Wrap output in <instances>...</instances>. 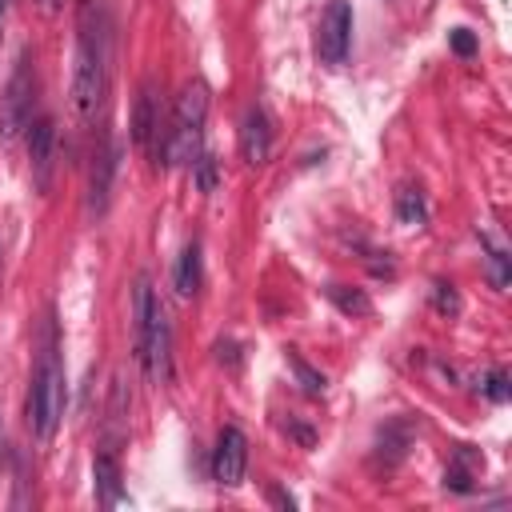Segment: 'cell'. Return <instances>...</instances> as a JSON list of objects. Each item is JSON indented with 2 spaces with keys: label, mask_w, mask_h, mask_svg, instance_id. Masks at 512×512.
Instances as JSON below:
<instances>
[{
  "label": "cell",
  "mask_w": 512,
  "mask_h": 512,
  "mask_svg": "<svg viewBox=\"0 0 512 512\" xmlns=\"http://www.w3.org/2000/svg\"><path fill=\"white\" fill-rule=\"evenodd\" d=\"M108 84V12L100 0H80L76 12V68H72V108L92 120Z\"/></svg>",
  "instance_id": "obj_1"
},
{
  "label": "cell",
  "mask_w": 512,
  "mask_h": 512,
  "mask_svg": "<svg viewBox=\"0 0 512 512\" xmlns=\"http://www.w3.org/2000/svg\"><path fill=\"white\" fill-rule=\"evenodd\" d=\"M28 432L48 444L64 420V360H60V340H56V320L52 312L40 320L36 336V364H32V384H28V408H24Z\"/></svg>",
  "instance_id": "obj_2"
},
{
  "label": "cell",
  "mask_w": 512,
  "mask_h": 512,
  "mask_svg": "<svg viewBox=\"0 0 512 512\" xmlns=\"http://www.w3.org/2000/svg\"><path fill=\"white\" fill-rule=\"evenodd\" d=\"M136 356L156 384L172 376V328L148 276L136 280Z\"/></svg>",
  "instance_id": "obj_3"
},
{
  "label": "cell",
  "mask_w": 512,
  "mask_h": 512,
  "mask_svg": "<svg viewBox=\"0 0 512 512\" xmlns=\"http://www.w3.org/2000/svg\"><path fill=\"white\" fill-rule=\"evenodd\" d=\"M204 120H208V88L200 80H188L184 92L176 96L172 108V124L156 148V156L164 164H192L200 156V140H204Z\"/></svg>",
  "instance_id": "obj_4"
},
{
  "label": "cell",
  "mask_w": 512,
  "mask_h": 512,
  "mask_svg": "<svg viewBox=\"0 0 512 512\" xmlns=\"http://www.w3.org/2000/svg\"><path fill=\"white\" fill-rule=\"evenodd\" d=\"M32 104H36V68H32V56L20 52L4 84V96H0V140L4 144H12L32 124Z\"/></svg>",
  "instance_id": "obj_5"
},
{
  "label": "cell",
  "mask_w": 512,
  "mask_h": 512,
  "mask_svg": "<svg viewBox=\"0 0 512 512\" xmlns=\"http://www.w3.org/2000/svg\"><path fill=\"white\" fill-rule=\"evenodd\" d=\"M352 48V4L348 0H332L320 16V32H316V52L324 64H344Z\"/></svg>",
  "instance_id": "obj_6"
},
{
  "label": "cell",
  "mask_w": 512,
  "mask_h": 512,
  "mask_svg": "<svg viewBox=\"0 0 512 512\" xmlns=\"http://www.w3.org/2000/svg\"><path fill=\"white\" fill-rule=\"evenodd\" d=\"M244 468H248V440L240 428H220L216 436V448H212V480L224 484V488H236L244 480Z\"/></svg>",
  "instance_id": "obj_7"
},
{
  "label": "cell",
  "mask_w": 512,
  "mask_h": 512,
  "mask_svg": "<svg viewBox=\"0 0 512 512\" xmlns=\"http://www.w3.org/2000/svg\"><path fill=\"white\" fill-rule=\"evenodd\" d=\"M160 140H164V136H160V112H156V88H152V84H140V92H136V104H132V144L156 156V148H160Z\"/></svg>",
  "instance_id": "obj_8"
},
{
  "label": "cell",
  "mask_w": 512,
  "mask_h": 512,
  "mask_svg": "<svg viewBox=\"0 0 512 512\" xmlns=\"http://www.w3.org/2000/svg\"><path fill=\"white\" fill-rule=\"evenodd\" d=\"M52 152H56V124H52V116H36V120L28 124V164H32L36 188H48Z\"/></svg>",
  "instance_id": "obj_9"
},
{
  "label": "cell",
  "mask_w": 512,
  "mask_h": 512,
  "mask_svg": "<svg viewBox=\"0 0 512 512\" xmlns=\"http://www.w3.org/2000/svg\"><path fill=\"white\" fill-rule=\"evenodd\" d=\"M240 156L252 168H260L272 156V128H268L264 108H248L244 120H240Z\"/></svg>",
  "instance_id": "obj_10"
},
{
  "label": "cell",
  "mask_w": 512,
  "mask_h": 512,
  "mask_svg": "<svg viewBox=\"0 0 512 512\" xmlns=\"http://www.w3.org/2000/svg\"><path fill=\"white\" fill-rule=\"evenodd\" d=\"M112 172H116V152L108 144H100L96 164H92V180H88V212H104L108 208V188H112Z\"/></svg>",
  "instance_id": "obj_11"
},
{
  "label": "cell",
  "mask_w": 512,
  "mask_h": 512,
  "mask_svg": "<svg viewBox=\"0 0 512 512\" xmlns=\"http://www.w3.org/2000/svg\"><path fill=\"white\" fill-rule=\"evenodd\" d=\"M200 280H204V268H200V244H184L180 260H176V272H172V288L180 300H192L200 292Z\"/></svg>",
  "instance_id": "obj_12"
},
{
  "label": "cell",
  "mask_w": 512,
  "mask_h": 512,
  "mask_svg": "<svg viewBox=\"0 0 512 512\" xmlns=\"http://www.w3.org/2000/svg\"><path fill=\"white\" fill-rule=\"evenodd\" d=\"M92 476H96V496H100L104 508H112V504L124 500V484H120V464H116V456L100 452V456L92 460Z\"/></svg>",
  "instance_id": "obj_13"
},
{
  "label": "cell",
  "mask_w": 512,
  "mask_h": 512,
  "mask_svg": "<svg viewBox=\"0 0 512 512\" xmlns=\"http://www.w3.org/2000/svg\"><path fill=\"white\" fill-rule=\"evenodd\" d=\"M328 292V300L344 312V316H368L372 312V300L360 292V288H348V284H328L324 288Z\"/></svg>",
  "instance_id": "obj_14"
},
{
  "label": "cell",
  "mask_w": 512,
  "mask_h": 512,
  "mask_svg": "<svg viewBox=\"0 0 512 512\" xmlns=\"http://www.w3.org/2000/svg\"><path fill=\"white\" fill-rule=\"evenodd\" d=\"M396 220L408 224V228H420L428 220V208H424V192L420 188H404L396 196Z\"/></svg>",
  "instance_id": "obj_15"
},
{
  "label": "cell",
  "mask_w": 512,
  "mask_h": 512,
  "mask_svg": "<svg viewBox=\"0 0 512 512\" xmlns=\"http://www.w3.org/2000/svg\"><path fill=\"white\" fill-rule=\"evenodd\" d=\"M484 264H488L492 288H508V280H512V256L500 244H492L488 236H484Z\"/></svg>",
  "instance_id": "obj_16"
},
{
  "label": "cell",
  "mask_w": 512,
  "mask_h": 512,
  "mask_svg": "<svg viewBox=\"0 0 512 512\" xmlns=\"http://www.w3.org/2000/svg\"><path fill=\"white\" fill-rule=\"evenodd\" d=\"M444 488H452V492H472V456L460 448L456 452V460L444 468Z\"/></svg>",
  "instance_id": "obj_17"
},
{
  "label": "cell",
  "mask_w": 512,
  "mask_h": 512,
  "mask_svg": "<svg viewBox=\"0 0 512 512\" xmlns=\"http://www.w3.org/2000/svg\"><path fill=\"white\" fill-rule=\"evenodd\" d=\"M288 364H292V372H296V380H300V388H304L308 396H324V388H328L324 372H316L312 364H304L296 352H288Z\"/></svg>",
  "instance_id": "obj_18"
},
{
  "label": "cell",
  "mask_w": 512,
  "mask_h": 512,
  "mask_svg": "<svg viewBox=\"0 0 512 512\" xmlns=\"http://www.w3.org/2000/svg\"><path fill=\"white\" fill-rule=\"evenodd\" d=\"M192 176H196V188H200L204 196H212V192L220 188V164H216L212 156H204V152L192 160Z\"/></svg>",
  "instance_id": "obj_19"
},
{
  "label": "cell",
  "mask_w": 512,
  "mask_h": 512,
  "mask_svg": "<svg viewBox=\"0 0 512 512\" xmlns=\"http://www.w3.org/2000/svg\"><path fill=\"white\" fill-rule=\"evenodd\" d=\"M480 392H484L488 400H496V404H504V400H508V376H504L500 368H492V372H484V380H480Z\"/></svg>",
  "instance_id": "obj_20"
},
{
  "label": "cell",
  "mask_w": 512,
  "mask_h": 512,
  "mask_svg": "<svg viewBox=\"0 0 512 512\" xmlns=\"http://www.w3.org/2000/svg\"><path fill=\"white\" fill-rule=\"evenodd\" d=\"M432 304H436V312H444V316H456V312H460V296H456V288L444 284V280L432 288Z\"/></svg>",
  "instance_id": "obj_21"
},
{
  "label": "cell",
  "mask_w": 512,
  "mask_h": 512,
  "mask_svg": "<svg viewBox=\"0 0 512 512\" xmlns=\"http://www.w3.org/2000/svg\"><path fill=\"white\" fill-rule=\"evenodd\" d=\"M452 48H456L460 56H472V52H476V36H472L468 28H456V32H452Z\"/></svg>",
  "instance_id": "obj_22"
},
{
  "label": "cell",
  "mask_w": 512,
  "mask_h": 512,
  "mask_svg": "<svg viewBox=\"0 0 512 512\" xmlns=\"http://www.w3.org/2000/svg\"><path fill=\"white\" fill-rule=\"evenodd\" d=\"M36 4H40L44 12H60V4H64V0H36Z\"/></svg>",
  "instance_id": "obj_23"
},
{
  "label": "cell",
  "mask_w": 512,
  "mask_h": 512,
  "mask_svg": "<svg viewBox=\"0 0 512 512\" xmlns=\"http://www.w3.org/2000/svg\"><path fill=\"white\" fill-rule=\"evenodd\" d=\"M272 500L284 504V508H292V496H288V492H272Z\"/></svg>",
  "instance_id": "obj_24"
},
{
  "label": "cell",
  "mask_w": 512,
  "mask_h": 512,
  "mask_svg": "<svg viewBox=\"0 0 512 512\" xmlns=\"http://www.w3.org/2000/svg\"><path fill=\"white\" fill-rule=\"evenodd\" d=\"M4 8H8V0H0V16H4Z\"/></svg>",
  "instance_id": "obj_25"
}]
</instances>
